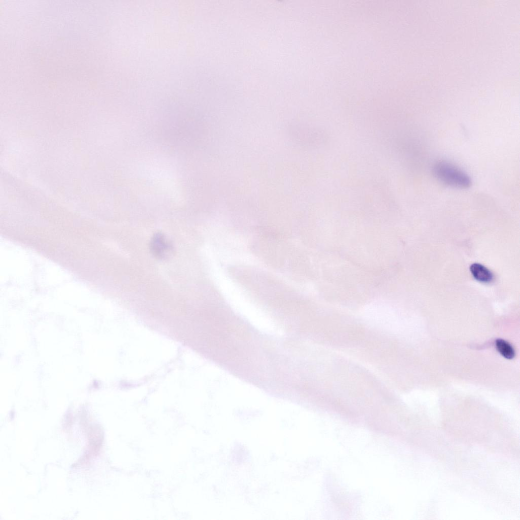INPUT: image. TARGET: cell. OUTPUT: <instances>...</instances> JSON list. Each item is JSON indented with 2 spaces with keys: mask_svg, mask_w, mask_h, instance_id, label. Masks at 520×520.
<instances>
[{
  "mask_svg": "<svg viewBox=\"0 0 520 520\" xmlns=\"http://www.w3.org/2000/svg\"><path fill=\"white\" fill-rule=\"evenodd\" d=\"M433 174L441 183L456 188H467L471 185L470 176L454 164L445 160L435 162L432 168Z\"/></svg>",
  "mask_w": 520,
  "mask_h": 520,
  "instance_id": "6da1fadb",
  "label": "cell"
},
{
  "mask_svg": "<svg viewBox=\"0 0 520 520\" xmlns=\"http://www.w3.org/2000/svg\"><path fill=\"white\" fill-rule=\"evenodd\" d=\"M470 270L473 277L477 281L483 283H490L494 280L493 273L484 266L478 264H472Z\"/></svg>",
  "mask_w": 520,
  "mask_h": 520,
  "instance_id": "3957f363",
  "label": "cell"
},
{
  "mask_svg": "<svg viewBox=\"0 0 520 520\" xmlns=\"http://www.w3.org/2000/svg\"><path fill=\"white\" fill-rule=\"evenodd\" d=\"M150 249L152 255L156 258L164 259L171 255L173 245L164 234L158 232L152 237Z\"/></svg>",
  "mask_w": 520,
  "mask_h": 520,
  "instance_id": "7a4b0ae2",
  "label": "cell"
},
{
  "mask_svg": "<svg viewBox=\"0 0 520 520\" xmlns=\"http://www.w3.org/2000/svg\"><path fill=\"white\" fill-rule=\"evenodd\" d=\"M495 345L498 351L505 359L511 360L515 356V351L513 347L506 341L498 339Z\"/></svg>",
  "mask_w": 520,
  "mask_h": 520,
  "instance_id": "277c9868",
  "label": "cell"
}]
</instances>
